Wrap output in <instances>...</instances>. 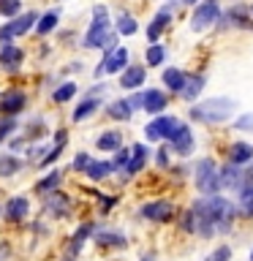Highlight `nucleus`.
<instances>
[{
  "label": "nucleus",
  "instance_id": "obj_1",
  "mask_svg": "<svg viewBox=\"0 0 253 261\" xmlns=\"http://www.w3.org/2000/svg\"><path fill=\"white\" fill-rule=\"evenodd\" d=\"M193 215H196V231L201 237H210L215 234V228H220V231L229 228V218L234 215V207L223 196L210 193L193 201Z\"/></svg>",
  "mask_w": 253,
  "mask_h": 261
},
{
  "label": "nucleus",
  "instance_id": "obj_2",
  "mask_svg": "<svg viewBox=\"0 0 253 261\" xmlns=\"http://www.w3.org/2000/svg\"><path fill=\"white\" fill-rule=\"evenodd\" d=\"M112 19H109V8L106 6H93V22L82 38V46L85 49H104V44L112 38Z\"/></svg>",
  "mask_w": 253,
  "mask_h": 261
},
{
  "label": "nucleus",
  "instance_id": "obj_3",
  "mask_svg": "<svg viewBox=\"0 0 253 261\" xmlns=\"http://www.w3.org/2000/svg\"><path fill=\"white\" fill-rule=\"evenodd\" d=\"M234 109H237V101H232V98H210V101L193 106L191 117L199 122H226L234 114Z\"/></svg>",
  "mask_w": 253,
  "mask_h": 261
},
{
  "label": "nucleus",
  "instance_id": "obj_4",
  "mask_svg": "<svg viewBox=\"0 0 253 261\" xmlns=\"http://www.w3.org/2000/svg\"><path fill=\"white\" fill-rule=\"evenodd\" d=\"M38 22V14L36 11H24V14H16L11 22H3V28H0V44H8V41L24 36V33H30L36 28Z\"/></svg>",
  "mask_w": 253,
  "mask_h": 261
},
{
  "label": "nucleus",
  "instance_id": "obj_5",
  "mask_svg": "<svg viewBox=\"0 0 253 261\" xmlns=\"http://www.w3.org/2000/svg\"><path fill=\"white\" fill-rule=\"evenodd\" d=\"M218 19H220V3H210V0L196 3L193 14H191V30L193 33H204V30L215 28Z\"/></svg>",
  "mask_w": 253,
  "mask_h": 261
},
{
  "label": "nucleus",
  "instance_id": "obj_6",
  "mask_svg": "<svg viewBox=\"0 0 253 261\" xmlns=\"http://www.w3.org/2000/svg\"><path fill=\"white\" fill-rule=\"evenodd\" d=\"M218 28H220V30H229V28L250 30V28H253V11H250V6H248V3H234L229 11H220Z\"/></svg>",
  "mask_w": 253,
  "mask_h": 261
},
{
  "label": "nucleus",
  "instance_id": "obj_7",
  "mask_svg": "<svg viewBox=\"0 0 253 261\" xmlns=\"http://www.w3.org/2000/svg\"><path fill=\"white\" fill-rule=\"evenodd\" d=\"M196 188L210 196V193H218L220 188V174H218V166L212 163L210 158H201L199 163H196Z\"/></svg>",
  "mask_w": 253,
  "mask_h": 261
},
{
  "label": "nucleus",
  "instance_id": "obj_8",
  "mask_svg": "<svg viewBox=\"0 0 253 261\" xmlns=\"http://www.w3.org/2000/svg\"><path fill=\"white\" fill-rule=\"evenodd\" d=\"M180 125L177 117H169V114H158L153 122H147L144 128V136L147 142H161V139H169L171 134H174V128Z\"/></svg>",
  "mask_w": 253,
  "mask_h": 261
},
{
  "label": "nucleus",
  "instance_id": "obj_9",
  "mask_svg": "<svg viewBox=\"0 0 253 261\" xmlns=\"http://www.w3.org/2000/svg\"><path fill=\"white\" fill-rule=\"evenodd\" d=\"M128 65V49L125 46H114L112 52L104 55L101 65L95 68V76H104V73H120Z\"/></svg>",
  "mask_w": 253,
  "mask_h": 261
},
{
  "label": "nucleus",
  "instance_id": "obj_10",
  "mask_svg": "<svg viewBox=\"0 0 253 261\" xmlns=\"http://www.w3.org/2000/svg\"><path fill=\"white\" fill-rule=\"evenodd\" d=\"M171 11H174V6H161L158 8V14L153 16V22L147 24V38H150V44H155V41H161L163 36V30L169 28V22H171Z\"/></svg>",
  "mask_w": 253,
  "mask_h": 261
},
{
  "label": "nucleus",
  "instance_id": "obj_11",
  "mask_svg": "<svg viewBox=\"0 0 253 261\" xmlns=\"http://www.w3.org/2000/svg\"><path fill=\"white\" fill-rule=\"evenodd\" d=\"M44 210L52 218H65L71 210V199L60 191H49V193H44Z\"/></svg>",
  "mask_w": 253,
  "mask_h": 261
},
{
  "label": "nucleus",
  "instance_id": "obj_12",
  "mask_svg": "<svg viewBox=\"0 0 253 261\" xmlns=\"http://www.w3.org/2000/svg\"><path fill=\"white\" fill-rule=\"evenodd\" d=\"M139 212H142V218L153 220V223H166V220L174 218V207H171L169 201H150V204H144Z\"/></svg>",
  "mask_w": 253,
  "mask_h": 261
},
{
  "label": "nucleus",
  "instance_id": "obj_13",
  "mask_svg": "<svg viewBox=\"0 0 253 261\" xmlns=\"http://www.w3.org/2000/svg\"><path fill=\"white\" fill-rule=\"evenodd\" d=\"M169 142H171V150L177 155H191L193 152V134L188 125H183V122L174 128V134L169 136Z\"/></svg>",
  "mask_w": 253,
  "mask_h": 261
},
{
  "label": "nucleus",
  "instance_id": "obj_14",
  "mask_svg": "<svg viewBox=\"0 0 253 261\" xmlns=\"http://www.w3.org/2000/svg\"><path fill=\"white\" fill-rule=\"evenodd\" d=\"M144 79H147V68H144V65H125V68L120 71V87L122 90L142 87Z\"/></svg>",
  "mask_w": 253,
  "mask_h": 261
},
{
  "label": "nucleus",
  "instance_id": "obj_15",
  "mask_svg": "<svg viewBox=\"0 0 253 261\" xmlns=\"http://www.w3.org/2000/svg\"><path fill=\"white\" fill-rule=\"evenodd\" d=\"M22 60H24V52L16 44H0V65H3L6 71H16L22 65Z\"/></svg>",
  "mask_w": 253,
  "mask_h": 261
},
{
  "label": "nucleus",
  "instance_id": "obj_16",
  "mask_svg": "<svg viewBox=\"0 0 253 261\" xmlns=\"http://www.w3.org/2000/svg\"><path fill=\"white\" fill-rule=\"evenodd\" d=\"M24 103H28V98H24V93H19V90H11V93L0 95V112H6L8 117L19 114L24 109Z\"/></svg>",
  "mask_w": 253,
  "mask_h": 261
},
{
  "label": "nucleus",
  "instance_id": "obj_17",
  "mask_svg": "<svg viewBox=\"0 0 253 261\" xmlns=\"http://www.w3.org/2000/svg\"><path fill=\"white\" fill-rule=\"evenodd\" d=\"M204 85H207V79H204L201 73H185V85L180 90V95H183L185 101H196L199 93L204 90Z\"/></svg>",
  "mask_w": 253,
  "mask_h": 261
},
{
  "label": "nucleus",
  "instance_id": "obj_18",
  "mask_svg": "<svg viewBox=\"0 0 253 261\" xmlns=\"http://www.w3.org/2000/svg\"><path fill=\"white\" fill-rule=\"evenodd\" d=\"M28 210H30V204H28L24 196H11V199L6 201V207H3V215L8 220H24Z\"/></svg>",
  "mask_w": 253,
  "mask_h": 261
},
{
  "label": "nucleus",
  "instance_id": "obj_19",
  "mask_svg": "<svg viewBox=\"0 0 253 261\" xmlns=\"http://www.w3.org/2000/svg\"><path fill=\"white\" fill-rule=\"evenodd\" d=\"M250 161H253V144H248V142H232V147H229V163L242 166V163H250Z\"/></svg>",
  "mask_w": 253,
  "mask_h": 261
},
{
  "label": "nucleus",
  "instance_id": "obj_20",
  "mask_svg": "<svg viewBox=\"0 0 253 261\" xmlns=\"http://www.w3.org/2000/svg\"><path fill=\"white\" fill-rule=\"evenodd\" d=\"M166 93L163 90H144V112L150 114H163V109H166Z\"/></svg>",
  "mask_w": 253,
  "mask_h": 261
},
{
  "label": "nucleus",
  "instance_id": "obj_21",
  "mask_svg": "<svg viewBox=\"0 0 253 261\" xmlns=\"http://www.w3.org/2000/svg\"><path fill=\"white\" fill-rule=\"evenodd\" d=\"M144 163H147V147L144 144H134L131 147V158L125 163V174H136Z\"/></svg>",
  "mask_w": 253,
  "mask_h": 261
},
{
  "label": "nucleus",
  "instance_id": "obj_22",
  "mask_svg": "<svg viewBox=\"0 0 253 261\" xmlns=\"http://www.w3.org/2000/svg\"><path fill=\"white\" fill-rule=\"evenodd\" d=\"M95 144H98V150H104V152H114L122 147V134L120 130H104Z\"/></svg>",
  "mask_w": 253,
  "mask_h": 261
},
{
  "label": "nucleus",
  "instance_id": "obj_23",
  "mask_svg": "<svg viewBox=\"0 0 253 261\" xmlns=\"http://www.w3.org/2000/svg\"><path fill=\"white\" fill-rule=\"evenodd\" d=\"M218 174H220V185L223 188H240L242 185V171H240V166H234V163L223 166Z\"/></svg>",
  "mask_w": 253,
  "mask_h": 261
},
{
  "label": "nucleus",
  "instance_id": "obj_24",
  "mask_svg": "<svg viewBox=\"0 0 253 261\" xmlns=\"http://www.w3.org/2000/svg\"><path fill=\"white\" fill-rule=\"evenodd\" d=\"M24 163L14 152H0V177H14Z\"/></svg>",
  "mask_w": 253,
  "mask_h": 261
},
{
  "label": "nucleus",
  "instance_id": "obj_25",
  "mask_svg": "<svg viewBox=\"0 0 253 261\" xmlns=\"http://www.w3.org/2000/svg\"><path fill=\"white\" fill-rule=\"evenodd\" d=\"M106 114H109L112 120H131L134 117V109H131V103H128V98L125 101H112L109 106H106Z\"/></svg>",
  "mask_w": 253,
  "mask_h": 261
},
{
  "label": "nucleus",
  "instance_id": "obj_26",
  "mask_svg": "<svg viewBox=\"0 0 253 261\" xmlns=\"http://www.w3.org/2000/svg\"><path fill=\"white\" fill-rule=\"evenodd\" d=\"M112 171H114L112 161H90L87 169H85V174H87L90 179H104V177H109Z\"/></svg>",
  "mask_w": 253,
  "mask_h": 261
},
{
  "label": "nucleus",
  "instance_id": "obj_27",
  "mask_svg": "<svg viewBox=\"0 0 253 261\" xmlns=\"http://www.w3.org/2000/svg\"><path fill=\"white\" fill-rule=\"evenodd\" d=\"M98 106H101V101H98L95 95H87L85 101H82V103L77 106V109H73V122H82V120H87L90 114H93V112L98 109Z\"/></svg>",
  "mask_w": 253,
  "mask_h": 261
},
{
  "label": "nucleus",
  "instance_id": "obj_28",
  "mask_svg": "<svg viewBox=\"0 0 253 261\" xmlns=\"http://www.w3.org/2000/svg\"><path fill=\"white\" fill-rule=\"evenodd\" d=\"M163 85H166L171 93H180L185 85V71H180V68H166L163 71Z\"/></svg>",
  "mask_w": 253,
  "mask_h": 261
},
{
  "label": "nucleus",
  "instance_id": "obj_29",
  "mask_svg": "<svg viewBox=\"0 0 253 261\" xmlns=\"http://www.w3.org/2000/svg\"><path fill=\"white\" fill-rule=\"evenodd\" d=\"M60 182H63V171L55 169V171H49L44 179H38V182H36V193L44 196V193H49V191H55V188L60 185Z\"/></svg>",
  "mask_w": 253,
  "mask_h": 261
},
{
  "label": "nucleus",
  "instance_id": "obj_30",
  "mask_svg": "<svg viewBox=\"0 0 253 261\" xmlns=\"http://www.w3.org/2000/svg\"><path fill=\"white\" fill-rule=\"evenodd\" d=\"M57 22H60V11H46L44 16H38V22H36V30L41 33V36H46V33H52L57 28Z\"/></svg>",
  "mask_w": 253,
  "mask_h": 261
},
{
  "label": "nucleus",
  "instance_id": "obj_31",
  "mask_svg": "<svg viewBox=\"0 0 253 261\" xmlns=\"http://www.w3.org/2000/svg\"><path fill=\"white\" fill-rule=\"evenodd\" d=\"M114 30H117V36H136L139 22H136L131 14H120V16H117V24H114Z\"/></svg>",
  "mask_w": 253,
  "mask_h": 261
},
{
  "label": "nucleus",
  "instance_id": "obj_32",
  "mask_svg": "<svg viewBox=\"0 0 253 261\" xmlns=\"http://www.w3.org/2000/svg\"><path fill=\"white\" fill-rule=\"evenodd\" d=\"M90 237H93V226H90V223L79 226V228H77V234L71 237V250H68V253H73V256H77V253L82 250V245H85Z\"/></svg>",
  "mask_w": 253,
  "mask_h": 261
},
{
  "label": "nucleus",
  "instance_id": "obj_33",
  "mask_svg": "<svg viewBox=\"0 0 253 261\" xmlns=\"http://www.w3.org/2000/svg\"><path fill=\"white\" fill-rule=\"evenodd\" d=\"M144 60H147V65H161L163 60H166V46L163 44H150L147 46V52H144Z\"/></svg>",
  "mask_w": 253,
  "mask_h": 261
},
{
  "label": "nucleus",
  "instance_id": "obj_34",
  "mask_svg": "<svg viewBox=\"0 0 253 261\" xmlns=\"http://www.w3.org/2000/svg\"><path fill=\"white\" fill-rule=\"evenodd\" d=\"M73 95H77V85H73V82H63V85L52 93V101L55 103H65V101H71Z\"/></svg>",
  "mask_w": 253,
  "mask_h": 261
},
{
  "label": "nucleus",
  "instance_id": "obj_35",
  "mask_svg": "<svg viewBox=\"0 0 253 261\" xmlns=\"http://www.w3.org/2000/svg\"><path fill=\"white\" fill-rule=\"evenodd\" d=\"M95 242H98V245H117V248H125V237H122V234H114V231L95 234Z\"/></svg>",
  "mask_w": 253,
  "mask_h": 261
},
{
  "label": "nucleus",
  "instance_id": "obj_36",
  "mask_svg": "<svg viewBox=\"0 0 253 261\" xmlns=\"http://www.w3.org/2000/svg\"><path fill=\"white\" fill-rule=\"evenodd\" d=\"M22 11V0H0V16H16Z\"/></svg>",
  "mask_w": 253,
  "mask_h": 261
},
{
  "label": "nucleus",
  "instance_id": "obj_37",
  "mask_svg": "<svg viewBox=\"0 0 253 261\" xmlns=\"http://www.w3.org/2000/svg\"><path fill=\"white\" fill-rule=\"evenodd\" d=\"M204 261H232V248H229V245H220V248H215Z\"/></svg>",
  "mask_w": 253,
  "mask_h": 261
},
{
  "label": "nucleus",
  "instance_id": "obj_38",
  "mask_svg": "<svg viewBox=\"0 0 253 261\" xmlns=\"http://www.w3.org/2000/svg\"><path fill=\"white\" fill-rule=\"evenodd\" d=\"M16 125H19V122H16L14 117H8L6 122H0V142H6V139L11 136V130H16Z\"/></svg>",
  "mask_w": 253,
  "mask_h": 261
},
{
  "label": "nucleus",
  "instance_id": "obj_39",
  "mask_svg": "<svg viewBox=\"0 0 253 261\" xmlns=\"http://www.w3.org/2000/svg\"><path fill=\"white\" fill-rule=\"evenodd\" d=\"M114 152H117V155H114L112 166H114V169H122V166L128 163V158H131V150H122V147H120V150H114Z\"/></svg>",
  "mask_w": 253,
  "mask_h": 261
},
{
  "label": "nucleus",
  "instance_id": "obj_40",
  "mask_svg": "<svg viewBox=\"0 0 253 261\" xmlns=\"http://www.w3.org/2000/svg\"><path fill=\"white\" fill-rule=\"evenodd\" d=\"M90 161H93V158H90V152H79L77 158H73V169H77V171H85Z\"/></svg>",
  "mask_w": 253,
  "mask_h": 261
},
{
  "label": "nucleus",
  "instance_id": "obj_41",
  "mask_svg": "<svg viewBox=\"0 0 253 261\" xmlns=\"http://www.w3.org/2000/svg\"><path fill=\"white\" fill-rule=\"evenodd\" d=\"M234 125H237V130H253V114H242Z\"/></svg>",
  "mask_w": 253,
  "mask_h": 261
},
{
  "label": "nucleus",
  "instance_id": "obj_42",
  "mask_svg": "<svg viewBox=\"0 0 253 261\" xmlns=\"http://www.w3.org/2000/svg\"><path fill=\"white\" fill-rule=\"evenodd\" d=\"M183 228H185V231H196V215H193V210L183 215Z\"/></svg>",
  "mask_w": 253,
  "mask_h": 261
},
{
  "label": "nucleus",
  "instance_id": "obj_43",
  "mask_svg": "<svg viewBox=\"0 0 253 261\" xmlns=\"http://www.w3.org/2000/svg\"><path fill=\"white\" fill-rule=\"evenodd\" d=\"M128 103H131V109H142V106H144V93H134V95H131L128 98Z\"/></svg>",
  "mask_w": 253,
  "mask_h": 261
},
{
  "label": "nucleus",
  "instance_id": "obj_44",
  "mask_svg": "<svg viewBox=\"0 0 253 261\" xmlns=\"http://www.w3.org/2000/svg\"><path fill=\"white\" fill-rule=\"evenodd\" d=\"M169 163V155H166V150H158V166H166Z\"/></svg>",
  "mask_w": 253,
  "mask_h": 261
},
{
  "label": "nucleus",
  "instance_id": "obj_45",
  "mask_svg": "<svg viewBox=\"0 0 253 261\" xmlns=\"http://www.w3.org/2000/svg\"><path fill=\"white\" fill-rule=\"evenodd\" d=\"M177 3H183V6H196L199 0H177Z\"/></svg>",
  "mask_w": 253,
  "mask_h": 261
},
{
  "label": "nucleus",
  "instance_id": "obj_46",
  "mask_svg": "<svg viewBox=\"0 0 253 261\" xmlns=\"http://www.w3.org/2000/svg\"><path fill=\"white\" fill-rule=\"evenodd\" d=\"M63 261H77V256H73V253H65V258Z\"/></svg>",
  "mask_w": 253,
  "mask_h": 261
},
{
  "label": "nucleus",
  "instance_id": "obj_47",
  "mask_svg": "<svg viewBox=\"0 0 253 261\" xmlns=\"http://www.w3.org/2000/svg\"><path fill=\"white\" fill-rule=\"evenodd\" d=\"M142 261H153V256H144V258H142Z\"/></svg>",
  "mask_w": 253,
  "mask_h": 261
},
{
  "label": "nucleus",
  "instance_id": "obj_48",
  "mask_svg": "<svg viewBox=\"0 0 253 261\" xmlns=\"http://www.w3.org/2000/svg\"><path fill=\"white\" fill-rule=\"evenodd\" d=\"M250 261H253V250H250Z\"/></svg>",
  "mask_w": 253,
  "mask_h": 261
},
{
  "label": "nucleus",
  "instance_id": "obj_49",
  "mask_svg": "<svg viewBox=\"0 0 253 261\" xmlns=\"http://www.w3.org/2000/svg\"><path fill=\"white\" fill-rule=\"evenodd\" d=\"M210 3H218V0H210Z\"/></svg>",
  "mask_w": 253,
  "mask_h": 261
},
{
  "label": "nucleus",
  "instance_id": "obj_50",
  "mask_svg": "<svg viewBox=\"0 0 253 261\" xmlns=\"http://www.w3.org/2000/svg\"><path fill=\"white\" fill-rule=\"evenodd\" d=\"M0 212H3V207H0Z\"/></svg>",
  "mask_w": 253,
  "mask_h": 261
},
{
  "label": "nucleus",
  "instance_id": "obj_51",
  "mask_svg": "<svg viewBox=\"0 0 253 261\" xmlns=\"http://www.w3.org/2000/svg\"><path fill=\"white\" fill-rule=\"evenodd\" d=\"M250 11H253V6H250Z\"/></svg>",
  "mask_w": 253,
  "mask_h": 261
}]
</instances>
